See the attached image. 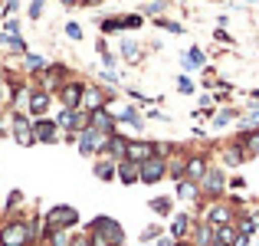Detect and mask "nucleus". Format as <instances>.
<instances>
[{
    "label": "nucleus",
    "mask_w": 259,
    "mask_h": 246,
    "mask_svg": "<svg viewBox=\"0 0 259 246\" xmlns=\"http://www.w3.org/2000/svg\"><path fill=\"white\" fill-rule=\"evenodd\" d=\"M92 230H95V233L89 236V240H92V246H121V243H125L121 227H118L115 220H108V217H99Z\"/></svg>",
    "instance_id": "nucleus-1"
},
{
    "label": "nucleus",
    "mask_w": 259,
    "mask_h": 246,
    "mask_svg": "<svg viewBox=\"0 0 259 246\" xmlns=\"http://www.w3.org/2000/svg\"><path fill=\"white\" fill-rule=\"evenodd\" d=\"M33 240V227L26 220H13L0 230V246H26Z\"/></svg>",
    "instance_id": "nucleus-2"
},
{
    "label": "nucleus",
    "mask_w": 259,
    "mask_h": 246,
    "mask_svg": "<svg viewBox=\"0 0 259 246\" xmlns=\"http://www.w3.org/2000/svg\"><path fill=\"white\" fill-rule=\"evenodd\" d=\"M158 158V145H151V141H128V151H125V161L132 164H145Z\"/></svg>",
    "instance_id": "nucleus-3"
},
{
    "label": "nucleus",
    "mask_w": 259,
    "mask_h": 246,
    "mask_svg": "<svg viewBox=\"0 0 259 246\" xmlns=\"http://www.w3.org/2000/svg\"><path fill=\"white\" fill-rule=\"evenodd\" d=\"M108 145V135H102V132H95V128H82V135H79V151L82 154H95L99 148H105Z\"/></svg>",
    "instance_id": "nucleus-4"
},
{
    "label": "nucleus",
    "mask_w": 259,
    "mask_h": 246,
    "mask_svg": "<svg viewBox=\"0 0 259 246\" xmlns=\"http://www.w3.org/2000/svg\"><path fill=\"white\" fill-rule=\"evenodd\" d=\"M76 220H79V214H76V207H53L50 210V227L53 230H66V227H76Z\"/></svg>",
    "instance_id": "nucleus-5"
},
{
    "label": "nucleus",
    "mask_w": 259,
    "mask_h": 246,
    "mask_svg": "<svg viewBox=\"0 0 259 246\" xmlns=\"http://www.w3.org/2000/svg\"><path fill=\"white\" fill-rule=\"evenodd\" d=\"M164 174H167V168H164L161 158H151V161L138 164V181H145V184H158Z\"/></svg>",
    "instance_id": "nucleus-6"
},
{
    "label": "nucleus",
    "mask_w": 259,
    "mask_h": 246,
    "mask_svg": "<svg viewBox=\"0 0 259 246\" xmlns=\"http://www.w3.org/2000/svg\"><path fill=\"white\" fill-rule=\"evenodd\" d=\"M13 138L20 141V145H33V125H30V118H26V115H13Z\"/></svg>",
    "instance_id": "nucleus-7"
},
{
    "label": "nucleus",
    "mask_w": 259,
    "mask_h": 246,
    "mask_svg": "<svg viewBox=\"0 0 259 246\" xmlns=\"http://www.w3.org/2000/svg\"><path fill=\"white\" fill-rule=\"evenodd\" d=\"M56 121H36V125H33V138L36 141H46V145H53V141H56Z\"/></svg>",
    "instance_id": "nucleus-8"
},
{
    "label": "nucleus",
    "mask_w": 259,
    "mask_h": 246,
    "mask_svg": "<svg viewBox=\"0 0 259 246\" xmlns=\"http://www.w3.org/2000/svg\"><path fill=\"white\" fill-rule=\"evenodd\" d=\"M223 184H227L223 171H207V174H203V190H207V194H220Z\"/></svg>",
    "instance_id": "nucleus-9"
},
{
    "label": "nucleus",
    "mask_w": 259,
    "mask_h": 246,
    "mask_svg": "<svg viewBox=\"0 0 259 246\" xmlns=\"http://www.w3.org/2000/svg\"><path fill=\"white\" fill-rule=\"evenodd\" d=\"M79 102H82V86H76V82H69V86L63 89V105L76 112V108H79Z\"/></svg>",
    "instance_id": "nucleus-10"
},
{
    "label": "nucleus",
    "mask_w": 259,
    "mask_h": 246,
    "mask_svg": "<svg viewBox=\"0 0 259 246\" xmlns=\"http://www.w3.org/2000/svg\"><path fill=\"white\" fill-rule=\"evenodd\" d=\"M230 217H233V214H230V207H223V203H217V207L210 210L207 223H210V227H227V223H230Z\"/></svg>",
    "instance_id": "nucleus-11"
},
{
    "label": "nucleus",
    "mask_w": 259,
    "mask_h": 246,
    "mask_svg": "<svg viewBox=\"0 0 259 246\" xmlns=\"http://www.w3.org/2000/svg\"><path fill=\"white\" fill-rule=\"evenodd\" d=\"M184 174H187L190 181H203V174H207V164H203V158H190L187 164H184Z\"/></svg>",
    "instance_id": "nucleus-12"
},
{
    "label": "nucleus",
    "mask_w": 259,
    "mask_h": 246,
    "mask_svg": "<svg viewBox=\"0 0 259 246\" xmlns=\"http://www.w3.org/2000/svg\"><path fill=\"white\" fill-rule=\"evenodd\" d=\"M108 154H112V158H125V151H128V141L121 138V135H108Z\"/></svg>",
    "instance_id": "nucleus-13"
},
{
    "label": "nucleus",
    "mask_w": 259,
    "mask_h": 246,
    "mask_svg": "<svg viewBox=\"0 0 259 246\" xmlns=\"http://www.w3.org/2000/svg\"><path fill=\"white\" fill-rule=\"evenodd\" d=\"M89 128H95V132L108 135V132H112V115H105L102 108H99V112H92V125H89Z\"/></svg>",
    "instance_id": "nucleus-14"
},
{
    "label": "nucleus",
    "mask_w": 259,
    "mask_h": 246,
    "mask_svg": "<svg viewBox=\"0 0 259 246\" xmlns=\"http://www.w3.org/2000/svg\"><path fill=\"white\" fill-rule=\"evenodd\" d=\"M118 177H121V184H135V181H138V164L121 161L118 164Z\"/></svg>",
    "instance_id": "nucleus-15"
},
{
    "label": "nucleus",
    "mask_w": 259,
    "mask_h": 246,
    "mask_svg": "<svg viewBox=\"0 0 259 246\" xmlns=\"http://www.w3.org/2000/svg\"><path fill=\"white\" fill-rule=\"evenodd\" d=\"M102 99H105V95H102L99 89H89V92H85V108H82V112H99V108H102Z\"/></svg>",
    "instance_id": "nucleus-16"
},
{
    "label": "nucleus",
    "mask_w": 259,
    "mask_h": 246,
    "mask_svg": "<svg viewBox=\"0 0 259 246\" xmlns=\"http://www.w3.org/2000/svg\"><path fill=\"white\" fill-rule=\"evenodd\" d=\"M46 105H50V95H46V92H36V95H30V112H33V115L46 112Z\"/></svg>",
    "instance_id": "nucleus-17"
},
{
    "label": "nucleus",
    "mask_w": 259,
    "mask_h": 246,
    "mask_svg": "<svg viewBox=\"0 0 259 246\" xmlns=\"http://www.w3.org/2000/svg\"><path fill=\"white\" fill-rule=\"evenodd\" d=\"M194 240H197V246H210V243H213V227H210V223H203V227H197Z\"/></svg>",
    "instance_id": "nucleus-18"
},
{
    "label": "nucleus",
    "mask_w": 259,
    "mask_h": 246,
    "mask_svg": "<svg viewBox=\"0 0 259 246\" xmlns=\"http://www.w3.org/2000/svg\"><path fill=\"white\" fill-rule=\"evenodd\" d=\"M187 230H190V217H174V223H171V233H174V240H181V236L184 233H187Z\"/></svg>",
    "instance_id": "nucleus-19"
},
{
    "label": "nucleus",
    "mask_w": 259,
    "mask_h": 246,
    "mask_svg": "<svg viewBox=\"0 0 259 246\" xmlns=\"http://www.w3.org/2000/svg\"><path fill=\"white\" fill-rule=\"evenodd\" d=\"M95 177H99V181H112L115 177V164L112 161H99L95 164Z\"/></svg>",
    "instance_id": "nucleus-20"
},
{
    "label": "nucleus",
    "mask_w": 259,
    "mask_h": 246,
    "mask_svg": "<svg viewBox=\"0 0 259 246\" xmlns=\"http://www.w3.org/2000/svg\"><path fill=\"white\" fill-rule=\"evenodd\" d=\"M177 197H181V200H194L197 197V184L194 181H181L177 184Z\"/></svg>",
    "instance_id": "nucleus-21"
},
{
    "label": "nucleus",
    "mask_w": 259,
    "mask_h": 246,
    "mask_svg": "<svg viewBox=\"0 0 259 246\" xmlns=\"http://www.w3.org/2000/svg\"><path fill=\"white\" fill-rule=\"evenodd\" d=\"M243 145H246V151L253 154V158H259V128L249 132V135H243Z\"/></svg>",
    "instance_id": "nucleus-22"
},
{
    "label": "nucleus",
    "mask_w": 259,
    "mask_h": 246,
    "mask_svg": "<svg viewBox=\"0 0 259 246\" xmlns=\"http://www.w3.org/2000/svg\"><path fill=\"white\" fill-rule=\"evenodd\" d=\"M118 121H125V125H135V128H141V115L135 112V108H125V112L118 115Z\"/></svg>",
    "instance_id": "nucleus-23"
},
{
    "label": "nucleus",
    "mask_w": 259,
    "mask_h": 246,
    "mask_svg": "<svg viewBox=\"0 0 259 246\" xmlns=\"http://www.w3.org/2000/svg\"><path fill=\"white\" fill-rule=\"evenodd\" d=\"M151 210H154V214H171V200H167V197H154Z\"/></svg>",
    "instance_id": "nucleus-24"
},
{
    "label": "nucleus",
    "mask_w": 259,
    "mask_h": 246,
    "mask_svg": "<svg viewBox=\"0 0 259 246\" xmlns=\"http://www.w3.org/2000/svg\"><path fill=\"white\" fill-rule=\"evenodd\" d=\"M184 66H190V69H194V66H203V53L200 50H190L187 56H184Z\"/></svg>",
    "instance_id": "nucleus-25"
},
{
    "label": "nucleus",
    "mask_w": 259,
    "mask_h": 246,
    "mask_svg": "<svg viewBox=\"0 0 259 246\" xmlns=\"http://www.w3.org/2000/svg\"><path fill=\"white\" fill-rule=\"evenodd\" d=\"M223 158H227V164H240V161H243V151H240V148H230Z\"/></svg>",
    "instance_id": "nucleus-26"
},
{
    "label": "nucleus",
    "mask_w": 259,
    "mask_h": 246,
    "mask_svg": "<svg viewBox=\"0 0 259 246\" xmlns=\"http://www.w3.org/2000/svg\"><path fill=\"white\" fill-rule=\"evenodd\" d=\"M121 53H125V59H132V63L138 59V46H135V43H125V46H121Z\"/></svg>",
    "instance_id": "nucleus-27"
},
{
    "label": "nucleus",
    "mask_w": 259,
    "mask_h": 246,
    "mask_svg": "<svg viewBox=\"0 0 259 246\" xmlns=\"http://www.w3.org/2000/svg\"><path fill=\"white\" fill-rule=\"evenodd\" d=\"M177 89H181V92H187V95H190V92H194V82H190L187 76H181V79H177Z\"/></svg>",
    "instance_id": "nucleus-28"
},
{
    "label": "nucleus",
    "mask_w": 259,
    "mask_h": 246,
    "mask_svg": "<svg viewBox=\"0 0 259 246\" xmlns=\"http://www.w3.org/2000/svg\"><path fill=\"white\" fill-rule=\"evenodd\" d=\"M66 33H69L72 39H82V26H79V23H69V26H66Z\"/></svg>",
    "instance_id": "nucleus-29"
},
{
    "label": "nucleus",
    "mask_w": 259,
    "mask_h": 246,
    "mask_svg": "<svg viewBox=\"0 0 259 246\" xmlns=\"http://www.w3.org/2000/svg\"><path fill=\"white\" fill-rule=\"evenodd\" d=\"M230 121H233V112H220V115H217V121H213V125H230Z\"/></svg>",
    "instance_id": "nucleus-30"
},
{
    "label": "nucleus",
    "mask_w": 259,
    "mask_h": 246,
    "mask_svg": "<svg viewBox=\"0 0 259 246\" xmlns=\"http://www.w3.org/2000/svg\"><path fill=\"white\" fill-rule=\"evenodd\" d=\"M240 233H246V236L256 233V223H253V220H243V223H240Z\"/></svg>",
    "instance_id": "nucleus-31"
},
{
    "label": "nucleus",
    "mask_w": 259,
    "mask_h": 246,
    "mask_svg": "<svg viewBox=\"0 0 259 246\" xmlns=\"http://www.w3.org/2000/svg\"><path fill=\"white\" fill-rule=\"evenodd\" d=\"M26 66H30V69H43V59L39 56H26Z\"/></svg>",
    "instance_id": "nucleus-32"
},
{
    "label": "nucleus",
    "mask_w": 259,
    "mask_h": 246,
    "mask_svg": "<svg viewBox=\"0 0 259 246\" xmlns=\"http://www.w3.org/2000/svg\"><path fill=\"white\" fill-rule=\"evenodd\" d=\"M39 10H43V0H33V4H30V17L36 20V17H39Z\"/></svg>",
    "instance_id": "nucleus-33"
},
{
    "label": "nucleus",
    "mask_w": 259,
    "mask_h": 246,
    "mask_svg": "<svg viewBox=\"0 0 259 246\" xmlns=\"http://www.w3.org/2000/svg\"><path fill=\"white\" fill-rule=\"evenodd\" d=\"M158 233H161V227H148L145 233H141V240H154V236H158Z\"/></svg>",
    "instance_id": "nucleus-34"
},
{
    "label": "nucleus",
    "mask_w": 259,
    "mask_h": 246,
    "mask_svg": "<svg viewBox=\"0 0 259 246\" xmlns=\"http://www.w3.org/2000/svg\"><path fill=\"white\" fill-rule=\"evenodd\" d=\"M158 23L164 26V30H171V33H181V26H177V23H171V20H158Z\"/></svg>",
    "instance_id": "nucleus-35"
},
{
    "label": "nucleus",
    "mask_w": 259,
    "mask_h": 246,
    "mask_svg": "<svg viewBox=\"0 0 259 246\" xmlns=\"http://www.w3.org/2000/svg\"><path fill=\"white\" fill-rule=\"evenodd\" d=\"M69 246H92V240H89V236H76Z\"/></svg>",
    "instance_id": "nucleus-36"
},
{
    "label": "nucleus",
    "mask_w": 259,
    "mask_h": 246,
    "mask_svg": "<svg viewBox=\"0 0 259 246\" xmlns=\"http://www.w3.org/2000/svg\"><path fill=\"white\" fill-rule=\"evenodd\" d=\"M4 95H7V89H4V86H0V102H4Z\"/></svg>",
    "instance_id": "nucleus-37"
},
{
    "label": "nucleus",
    "mask_w": 259,
    "mask_h": 246,
    "mask_svg": "<svg viewBox=\"0 0 259 246\" xmlns=\"http://www.w3.org/2000/svg\"><path fill=\"white\" fill-rule=\"evenodd\" d=\"M253 99H256V102H259V89H256V92H253Z\"/></svg>",
    "instance_id": "nucleus-38"
}]
</instances>
